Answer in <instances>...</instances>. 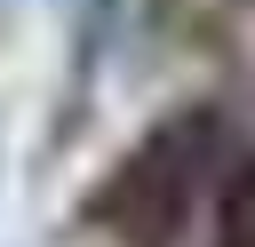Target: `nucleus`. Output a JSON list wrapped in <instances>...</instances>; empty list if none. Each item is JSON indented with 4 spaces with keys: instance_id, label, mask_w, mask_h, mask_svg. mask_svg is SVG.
<instances>
[{
    "instance_id": "nucleus-1",
    "label": "nucleus",
    "mask_w": 255,
    "mask_h": 247,
    "mask_svg": "<svg viewBox=\"0 0 255 247\" xmlns=\"http://www.w3.org/2000/svg\"><path fill=\"white\" fill-rule=\"evenodd\" d=\"M231 151V120L215 104H175L167 120H151L80 199V223L104 231L112 247H175L199 191L215 183Z\"/></svg>"
},
{
    "instance_id": "nucleus-2",
    "label": "nucleus",
    "mask_w": 255,
    "mask_h": 247,
    "mask_svg": "<svg viewBox=\"0 0 255 247\" xmlns=\"http://www.w3.org/2000/svg\"><path fill=\"white\" fill-rule=\"evenodd\" d=\"M215 247H255V159H239L231 167V183H223V207H215Z\"/></svg>"
}]
</instances>
